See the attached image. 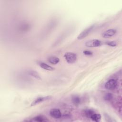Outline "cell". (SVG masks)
<instances>
[{"label": "cell", "mask_w": 122, "mask_h": 122, "mask_svg": "<svg viewBox=\"0 0 122 122\" xmlns=\"http://www.w3.org/2000/svg\"><path fill=\"white\" fill-rule=\"evenodd\" d=\"M64 57L66 61L70 64H72L76 62L77 58L76 54L71 52H68L65 53Z\"/></svg>", "instance_id": "6da1fadb"}, {"label": "cell", "mask_w": 122, "mask_h": 122, "mask_svg": "<svg viewBox=\"0 0 122 122\" xmlns=\"http://www.w3.org/2000/svg\"><path fill=\"white\" fill-rule=\"evenodd\" d=\"M95 26L94 24L91 25L90 26L87 27L85 30H84L81 33L79 34V35L77 37L78 40H82L85 37H86L92 30L94 27Z\"/></svg>", "instance_id": "7a4b0ae2"}, {"label": "cell", "mask_w": 122, "mask_h": 122, "mask_svg": "<svg viewBox=\"0 0 122 122\" xmlns=\"http://www.w3.org/2000/svg\"><path fill=\"white\" fill-rule=\"evenodd\" d=\"M102 41L97 39H92L89 40L85 42V46L88 47H97L101 46Z\"/></svg>", "instance_id": "3957f363"}, {"label": "cell", "mask_w": 122, "mask_h": 122, "mask_svg": "<svg viewBox=\"0 0 122 122\" xmlns=\"http://www.w3.org/2000/svg\"><path fill=\"white\" fill-rule=\"evenodd\" d=\"M117 86V81L114 79L109 80L105 84V88L109 90H114Z\"/></svg>", "instance_id": "277c9868"}, {"label": "cell", "mask_w": 122, "mask_h": 122, "mask_svg": "<svg viewBox=\"0 0 122 122\" xmlns=\"http://www.w3.org/2000/svg\"><path fill=\"white\" fill-rule=\"evenodd\" d=\"M51 96H44V97H40L37 98H36L35 100H34L32 103L30 104V106H34L35 105H37L38 104L40 103L41 102H43L49 100L51 99Z\"/></svg>", "instance_id": "5b68a950"}, {"label": "cell", "mask_w": 122, "mask_h": 122, "mask_svg": "<svg viewBox=\"0 0 122 122\" xmlns=\"http://www.w3.org/2000/svg\"><path fill=\"white\" fill-rule=\"evenodd\" d=\"M50 115L55 119H60L61 117V113L60 110L56 108L51 109L50 111Z\"/></svg>", "instance_id": "8992f818"}, {"label": "cell", "mask_w": 122, "mask_h": 122, "mask_svg": "<svg viewBox=\"0 0 122 122\" xmlns=\"http://www.w3.org/2000/svg\"><path fill=\"white\" fill-rule=\"evenodd\" d=\"M116 33L115 29H111L106 30L102 33V37L104 38H109L114 36Z\"/></svg>", "instance_id": "52a82bcc"}, {"label": "cell", "mask_w": 122, "mask_h": 122, "mask_svg": "<svg viewBox=\"0 0 122 122\" xmlns=\"http://www.w3.org/2000/svg\"><path fill=\"white\" fill-rule=\"evenodd\" d=\"M39 65L41 68H42L45 70L52 71L54 70V68L53 67H52V66L49 65L48 64H47L45 63H44V62H40L39 63Z\"/></svg>", "instance_id": "ba28073f"}, {"label": "cell", "mask_w": 122, "mask_h": 122, "mask_svg": "<svg viewBox=\"0 0 122 122\" xmlns=\"http://www.w3.org/2000/svg\"><path fill=\"white\" fill-rule=\"evenodd\" d=\"M48 61L50 63L55 65L58 64L60 61L59 58L55 56H51L48 59Z\"/></svg>", "instance_id": "9c48e42d"}, {"label": "cell", "mask_w": 122, "mask_h": 122, "mask_svg": "<svg viewBox=\"0 0 122 122\" xmlns=\"http://www.w3.org/2000/svg\"><path fill=\"white\" fill-rule=\"evenodd\" d=\"M33 121L36 122H48L49 121V120L44 116L43 115H38L33 118Z\"/></svg>", "instance_id": "30bf717a"}, {"label": "cell", "mask_w": 122, "mask_h": 122, "mask_svg": "<svg viewBox=\"0 0 122 122\" xmlns=\"http://www.w3.org/2000/svg\"><path fill=\"white\" fill-rule=\"evenodd\" d=\"M28 73L30 75L34 77L36 79L41 80V77L40 75L36 71H34V70H30L28 71Z\"/></svg>", "instance_id": "8fae6325"}, {"label": "cell", "mask_w": 122, "mask_h": 122, "mask_svg": "<svg viewBox=\"0 0 122 122\" xmlns=\"http://www.w3.org/2000/svg\"><path fill=\"white\" fill-rule=\"evenodd\" d=\"M95 113V112L91 109H86L83 111V114L87 118H90L91 116Z\"/></svg>", "instance_id": "7c38bea8"}, {"label": "cell", "mask_w": 122, "mask_h": 122, "mask_svg": "<svg viewBox=\"0 0 122 122\" xmlns=\"http://www.w3.org/2000/svg\"><path fill=\"white\" fill-rule=\"evenodd\" d=\"M72 102L73 103V104L76 106H78L81 102V99L80 98V97L77 95H73L72 97Z\"/></svg>", "instance_id": "4fadbf2b"}, {"label": "cell", "mask_w": 122, "mask_h": 122, "mask_svg": "<svg viewBox=\"0 0 122 122\" xmlns=\"http://www.w3.org/2000/svg\"><path fill=\"white\" fill-rule=\"evenodd\" d=\"M101 115L99 113H93L90 117V118L94 122H98L99 121H100L101 119Z\"/></svg>", "instance_id": "5bb4252c"}, {"label": "cell", "mask_w": 122, "mask_h": 122, "mask_svg": "<svg viewBox=\"0 0 122 122\" xmlns=\"http://www.w3.org/2000/svg\"><path fill=\"white\" fill-rule=\"evenodd\" d=\"M113 98V95L111 93H107L104 96V99L106 101H111Z\"/></svg>", "instance_id": "9a60e30c"}, {"label": "cell", "mask_w": 122, "mask_h": 122, "mask_svg": "<svg viewBox=\"0 0 122 122\" xmlns=\"http://www.w3.org/2000/svg\"><path fill=\"white\" fill-rule=\"evenodd\" d=\"M106 44L109 46H111V47H115L116 46L117 44L116 42L114 41H107Z\"/></svg>", "instance_id": "2e32d148"}, {"label": "cell", "mask_w": 122, "mask_h": 122, "mask_svg": "<svg viewBox=\"0 0 122 122\" xmlns=\"http://www.w3.org/2000/svg\"><path fill=\"white\" fill-rule=\"evenodd\" d=\"M83 53L84 54L86 55H92V52L89 51H83Z\"/></svg>", "instance_id": "e0dca14e"}]
</instances>
